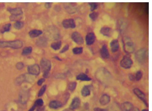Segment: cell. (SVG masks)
Here are the masks:
<instances>
[{"label":"cell","instance_id":"1","mask_svg":"<svg viewBox=\"0 0 152 111\" xmlns=\"http://www.w3.org/2000/svg\"><path fill=\"white\" fill-rule=\"evenodd\" d=\"M23 45L22 42L19 40L10 41H0V48H9L17 49L21 48Z\"/></svg>","mask_w":152,"mask_h":111},{"label":"cell","instance_id":"2","mask_svg":"<svg viewBox=\"0 0 152 111\" xmlns=\"http://www.w3.org/2000/svg\"><path fill=\"white\" fill-rule=\"evenodd\" d=\"M133 64V61L131 57L127 55L124 56L120 62L121 66L125 69L130 68Z\"/></svg>","mask_w":152,"mask_h":111},{"label":"cell","instance_id":"3","mask_svg":"<svg viewBox=\"0 0 152 111\" xmlns=\"http://www.w3.org/2000/svg\"><path fill=\"white\" fill-rule=\"evenodd\" d=\"M40 65L44 73H49L51 67L50 61L46 58H43L40 62Z\"/></svg>","mask_w":152,"mask_h":111},{"label":"cell","instance_id":"4","mask_svg":"<svg viewBox=\"0 0 152 111\" xmlns=\"http://www.w3.org/2000/svg\"><path fill=\"white\" fill-rule=\"evenodd\" d=\"M29 93L28 90H23L20 91L19 94V100L21 103L25 104L28 100Z\"/></svg>","mask_w":152,"mask_h":111},{"label":"cell","instance_id":"5","mask_svg":"<svg viewBox=\"0 0 152 111\" xmlns=\"http://www.w3.org/2000/svg\"><path fill=\"white\" fill-rule=\"evenodd\" d=\"M28 71L30 74L37 76L40 73V68L38 65L35 64L28 67Z\"/></svg>","mask_w":152,"mask_h":111},{"label":"cell","instance_id":"6","mask_svg":"<svg viewBox=\"0 0 152 111\" xmlns=\"http://www.w3.org/2000/svg\"><path fill=\"white\" fill-rule=\"evenodd\" d=\"M72 39L74 42L79 45H82L83 44L84 40L81 35L78 32H74L72 34L71 36Z\"/></svg>","mask_w":152,"mask_h":111},{"label":"cell","instance_id":"7","mask_svg":"<svg viewBox=\"0 0 152 111\" xmlns=\"http://www.w3.org/2000/svg\"><path fill=\"white\" fill-rule=\"evenodd\" d=\"M147 56V51L144 49L139 50L136 52V58L139 62H142L145 60Z\"/></svg>","mask_w":152,"mask_h":111},{"label":"cell","instance_id":"8","mask_svg":"<svg viewBox=\"0 0 152 111\" xmlns=\"http://www.w3.org/2000/svg\"><path fill=\"white\" fill-rule=\"evenodd\" d=\"M62 24L66 28H74L76 26L74 20L72 19H65L63 21Z\"/></svg>","mask_w":152,"mask_h":111},{"label":"cell","instance_id":"9","mask_svg":"<svg viewBox=\"0 0 152 111\" xmlns=\"http://www.w3.org/2000/svg\"><path fill=\"white\" fill-rule=\"evenodd\" d=\"M124 48L125 51L129 53L133 52L135 49L133 43L130 41H126L124 43Z\"/></svg>","mask_w":152,"mask_h":111},{"label":"cell","instance_id":"10","mask_svg":"<svg viewBox=\"0 0 152 111\" xmlns=\"http://www.w3.org/2000/svg\"><path fill=\"white\" fill-rule=\"evenodd\" d=\"M96 36L93 33H89L86 36L85 41L87 45H90L93 44L96 41Z\"/></svg>","mask_w":152,"mask_h":111},{"label":"cell","instance_id":"11","mask_svg":"<svg viewBox=\"0 0 152 111\" xmlns=\"http://www.w3.org/2000/svg\"><path fill=\"white\" fill-rule=\"evenodd\" d=\"M100 33L103 35L108 37L111 36L112 35L113 31L111 28L108 27H103L101 29Z\"/></svg>","mask_w":152,"mask_h":111},{"label":"cell","instance_id":"12","mask_svg":"<svg viewBox=\"0 0 152 111\" xmlns=\"http://www.w3.org/2000/svg\"><path fill=\"white\" fill-rule=\"evenodd\" d=\"M8 12L11 14L12 15H15V16H21L23 13V12L22 9L20 8H8Z\"/></svg>","mask_w":152,"mask_h":111},{"label":"cell","instance_id":"13","mask_svg":"<svg viewBox=\"0 0 152 111\" xmlns=\"http://www.w3.org/2000/svg\"><path fill=\"white\" fill-rule=\"evenodd\" d=\"M133 92L135 93V95L137 96L138 98L141 99L144 102L146 105H147V103L146 101V98L145 95L144 93L142 92V91H140L139 89L138 88H135L133 90Z\"/></svg>","mask_w":152,"mask_h":111},{"label":"cell","instance_id":"14","mask_svg":"<svg viewBox=\"0 0 152 111\" xmlns=\"http://www.w3.org/2000/svg\"><path fill=\"white\" fill-rule=\"evenodd\" d=\"M100 54L102 58L107 59L109 57L110 54L108 48L106 44L103 45L100 50Z\"/></svg>","mask_w":152,"mask_h":111},{"label":"cell","instance_id":"15","mask_svg":"<svg viewBox=\"0 0 152 111\" xmlns=\"http://www.w3.org/2000/svg\"><path fill=\"white\" fill-rule=\"evenodd\" d=\"M121 108L123 111H131L133 108V105L131 103L126 102L122 105Z\"/></svg>","mask_w":152,"mask_h":111},{"label":"cell","instance_id":"16","mask_svg":"<svg viewBox=\"0 0 152 111\" xmlns=\"http://www.w3.org/2000/svg\"><path fill=\"white\" fill-rule=\"evenodd\" d=\"M110 47L112 52H117L119 48L118 41L117 40H114L111 41L110 43Z\"/></svg>","mask_w":152,"mask_h":111},{"label":"cell","instance_id":"17","mask_svg":"<svg viewBox=\"0 0 152 111\" xmlns=\"http://www.w3.org/2000/svg\"><path fill=\"white\" fill-rule=\"evenodd\" d=\"M80 103L81 101L78 98H75L72 100L70 105V108L72 110L78 108L80 106Z\"/></svg>","mask_w":152,"mask_h":111},{"label":"cell","instance_id":"18","mask_svg":"<svg viewBox=\"0 0 152 111\" xmlns=\"http://www.w3.org/2000/svg\"><path fill=\"white\" fill-rule=\"evenodd\" d=\"M110 100V97L106 94H104L100 98V102L102 105H105L108 104Z\"/></svg>","mask_w":152,"mask_h":111},{"label":"cell","instance_id":"19","mask_svg":"<svg viewBox=\"0 0 152 111\" xmlns=\"http://www.w3.org/2000/svg\"><path fill=\"white\" fill-rule=\"evenodd\" d=\"M42 33V31L39 30L34 29L30 31L29 33V35L31 38H36L41 35Z\"/></svg>","mask_w":152,"mask_h":111},{"label":"cell","instance_id":"20","mask_svg":"<svg viewBox=\"0 0 152 111\" xmlns=\"http://www.w3.org/2000/svg\"><path fill=\"white\" fill-rule=\"evenodd\" d=\"M62 106V104L60 102L54 100L50 103L49 106L52 109H57L60 107Z\"/></svg>","mask_w":152,"mask_h":111},{"label":"cell","instance_id":"21","mask_svg":"<svg viewBox=\"0 0 152 111\" xmlns=\"http://www.w3.org/2000/svg\"><path fill=\"white\" fill-rule=\"evenodd\" d=\"M76 79L77 80L82 81H89L91 80V78L87 75L83 73L77 76Z\"/></svg>","mask_w":152,"mask_h":111},{"label":"cell","instance_id":"22","mask_svg":"<svg viewBox=\"0 0 152 111\" xmlns=\"http://www.w3.org/2000/svg\"><path fill=\"white\" fill-rule=\"evenodd\" d=\"M11 23H8L5 24L2 27L0 30L1 33H5L10 31L11 29Z\"/></svg>","mask_w":152,"mask_h":111},{"label":"cell","instance_id":"23","mask_svg":"<svg viewBox=\"0 0 152 111\" xmlns=\"http://www.w3.org/2000/svg\"><path fill=\"white\" fill-rule=\"evenodd\" d=\"M62 43L61 41L54 42L51 44V48L55 50H58L60 49Z\"/></svg>","mask_w":152,"mask_h":111},{"label":"cell","instance_id":"24","mask_svg":"<svg viewBox=\"0 0 152 111\" xmlns=\"http://www.w3.org/2000/svg\"><path fill=\"white\" fill-rule=\"evenodd\" d=\"M81 93L82 96L84 97H86L89 95L90 94V91L89 87L87 86H84L82 90Z\"/></svg>","mask_w":152,"mask_h":111},{"label":"cell","instance_id":"25","mask_svg":"<svg viewBox=\"0 0 152 111\" xmlns=\"http://www.w3.org/2000/svg\"><path fill=\"white\" fill-rule=\"evenodd\" d=\"M32 48L31 47H27L24 48L22 54V55L26 56L29 55L31 53Z\"/></svg>","mask_w":152,"mask_h":111},{"label":"cell","instance_id":"26","mask_svg":"<svg viewBox=\"0 0 152 111\" xmlns=\"http://www.w3.org/2000/svg\"><path fill=\"white\" fill-rule=\"evenodd\" d=\"M24 23L22 21H17L15 22L14 24V27L15 29L19 30L21 29L23 27Z\"/></svg>","mask_w":152,"mask_h":111},{"label":"cell","instance_id":"27","mask_svg":"<svg viewBox=\"0 0 152 111\" xmlns=\"http://www.w3.org/2000/svg\"><path fill=\"white\" fill-rule=\"evenodd\" d=\"M99 15V14L97 12H94L90 14L89 17L93 21H95L97 19Z\"/></svg>","mask_w":152,"mask_h":111},{"label":"cell","instance_id":"28","mask_svg":"<svg viewBox=\"0 0 152 111\" xmlns=\"http://www.w3.org/2000/svg\"><path fill=\"white\" fill-rule=\"evenodd\" d=\"M73 51L74 54H80L82 53L83 51V48L82 47H76L73 49Z\"/></svg>","mask_w":152,"mask_h":111},{"label":"cell","instance_id":"29","mask_svg":"<svg viewBox=\"0 0 152 111\" xmlns=\"http://www.w3.org/2000/svg\"><path fill=\"white\" fill-rule=\"evenodd\" d=\"M20 18L21 16H15V15H11L10 17V20L11 21H19V19Z\"/></svg>","mask_w":152,"mask_h":111},{"label":"cell","instance_id":"30","mask_svg":"<svg viewBox=\"0 0 152 111\" xmlns=\"http://www.w3.org/2000/svg\"><path fill=\"white\" fill-rule=\"evenodd\" d=\"M142 73L141 71H138L136 74L135 78L137 81L140 80L142 78Z\"/></svg>","mask_w":152,"mask_h":111},{"label":"cell","instance_id":"31","mask_svg":"<svg viewBox=\"0 0 152 111\" xmlns=\"http://www.w3.org/2000/svg\"><path fill=\"white\" fill-rule=\"evenodd\" d=\"M43 104L44 102L43 100L41 99H39L35 101L34 105L36 107H42L43 105Z\"/></svg>","mask_w":152,"mask_h":111},{"label":"cell","instance_id":"32","mask_svg":"<svg viewBox=\"0 0 152 111\" xmlns=\"http://www.w3.org/2000/svg\"><path fill=\"white\" fill-rule=\"evenodd\" d=\"M91 7V10L92 11L97 10V9L98 5L97 3H90L89 4Z\"/></svg>","mask_w":152,"mask_h":111},{"label":"cell","instance_id":"33","mask_svg":"<svg viewBox=\"0 0 152 111\" xmlns=\"http://www.w3.org/2000/svg\"><path fill=\"white\" fill-rule=\"evenodd\" d=\"M46 89V86L44 85V86H42V88H41L40 91H39V93H38V96L40 97L42 96L45 92Z\"/></svg>","mask_w":152,"mask_h":111},{"label":"cell","instance_id":"34","mask_svg":"<svg viewBox=\"0 0 152 111\" xmlns=\"http://www.w3.org/2000/svg\"><path fill=\"white\" fill-rule=\"evenodd\" d=\"M76 86V83L75 82H72L69 84V89L71 91H73L75 89Z\"/></svg>","mask_w":152,"mask_h":111},{"label":"cell","instance_id":"35","mask_svg":"<svg viewBox=\"0 0 152 111\" xmlns=\"http://www.w3.org/2000/svg\"><path fill=\"white\" fill-rule=\"evenodd\" d=\"M24 67V65L23 63L19 62L17 63L16 65V68L18 70H21Z\"/></svg>","mask_w":152,"mask_h":111},{"label":"cell","instance_id":"36","mask_svg":"<svg viewBox=\"0 0 152 111\" xmlns=\"http://www.w3.org/2000/svg\"><path fill=\"white\" fill-rule=\"evenodd\" d=\"M43 39L40 38L39 39L37 42V45H38L39 46L41 45H43L42 43L44 44H45V40H43Z\"/></svg>","mask_w":152,"mask_h":111},{"label":"cell","instance_id":"37","mask_svg":"<svg viewBox=\"0 0 152 111\" xmlns=\"http://www.w3.org/2000/svg\"><path fill=\"white\" fill-rule=\"evenodd\" d=\"M69 46L68 45H66L64 47V48L62 49L61 51H60L61 53H64L66 51H68L69 49Z\"/></svg>","mask_w":152,"mask_h":111},{"label":"cell","instance_id":"38","mask_svg":"<svg viewBox=\"0 0 152 111\" xmlns=\"http://www.w3.org/2000/svg\"><path fill=\"white\" fill-rule=\"evenodd\" d=\"M45 79L44 78H41L40 79H39V81H38V86H40L42 85L43 83L45 81Z\"/></svg>","mask_w":152,"mask_h":111},{"label":"cell","instance_id":"39","mask_svg":"<svg viewBox=\"0 0 152 111\" xmlns=\"http://www.w3.org/2000/svg\"><path fill=\"white\" fill-rule=\"evenodd\" d=\"M94 111H108L107 110L105 109L100 108H96L94 109Z\"/></svg>","mask_w":152,"mask_h":111},{"label":"cell","instance_id":"40","mask_svg":"<svg viewBox=\"0 0 152 111\" xmlns=\"http://www.w3.org/2000/svg\"><path fill=\"white\" fill-rule=\"evenodd\" d=\"M45 6L47 9H49L51 7V3H46L45 4Z\"/></svg>","mask_w":152,"mask_h":111},{"label":"cell","instance_id":"41","mask_svg":"<svg viewBox=\"0 0 152 111\" xmlns=\"http://www.w3.org/2000/svg\"><path fill=\"white\" fill-rule=\"evenodd\" d=\"M36 107V106L34 104V105L28 111H34L35 110V109Z\"/></svg>","mask_w":152,"mask_h":111},{"label":"cell","instance_id":"42","mask_svg":"<svg viewBox=\"0 0 152 111\" xmlns=\"http://www.w3.org/2000/svg\"><path fill=\"white\" fill-rule=\"evenodd\" d=\"M133 111H139V110L137 108H133Z\"/></svg>","mask_w":152,"mask_h":111},{"label":"cell","instance_id":"43","mask_svg":"<svg viewBox=\"0 0 152 111\" xmlns=\"http://www.w3.org/2000/svg\"><path fill=\"white\" fill-rule=\"evenodd\" d=\"M142 111H149L147 109H144L143 110H142Z\"/></svg>","mask_w":152,"mask_h":111},{"label":"cell","instance_id":"44","mask_svg":"<svg viewBox=\"0 0 152 111\" xmlns=\"http://www.w3.org/2000/svg\"></svg>","mask_w":152,"mask_h":111}]
</instances>
